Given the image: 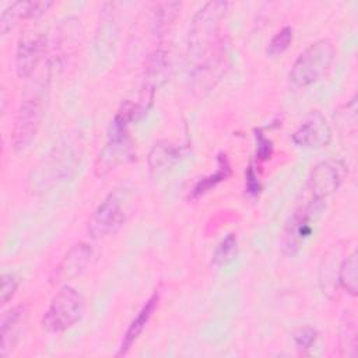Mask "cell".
<instances>
[{
  "label": "cell",
  "instance_id": "cell-1",
  "mask_svg": "<svg viewBox=\"0 0 358 358\" xmlns=\"http://www.w3.org/2000/svg\"><path fill=\"white\" fill-rule=\"evenodd\" d=\"M227 8V1H210L193 17L189 31V59L197 63L194 73L199 76L201 74V77L206 73H210L211 67L213 70H217L222 63V57L211 59L208 55L211 52L218 53L224 50L218 46V29Z\"/></svg>",
  "mask_w": 358,
  "mask_h": 358
},
{
  "label": "cell",
  "instance_id": "cell-2",
  "mask_svg": "<svg viewBox=\"0 0 358 358\" xmlns=\"http://www.w3.org/2000/svg\"><path fill=\"white\" fill-rule=\"evenodd\" d=\"M147 110L143 103L124 102L122 108L115 115L108 134V141L101 150L94 171L96 176H103L109 171L115 169L119 164L124 162L130 157V138H129V126L131 122L138 120Z\"/></svg>",
  "mask_w": 358,
  "mask_h": 358
},
{
  "label": "cell",
  "instance_id": "cell-3",
  "mask_svg": "<svg viewBox=\"0 0 358 358\" xmlns=\"http://www.w3.org/2000/svg\"><path fill=\"white\" fill-rule=\"evenodd\" d=\"M336 49L330 39H317L299 53L289 70V81L296 87H308L319 81L330 69Z\"/></svg>",
  "mask_w": 358,
  "mask_h": 358
},
{
  "label": "cell",
  "instance_id": "cell-4",
  "mask_svg": "<svg viewBox=\"0 0 358 358\" xmlns=\"http://www.w3.org/2000/svg\"><path fill=\"white\" fill-rule=\"evenodd\" d=\"M85 298L73 287H63L50 301L42 316V327L48 333H63L81 320Z\"/></svg>",
  "mask_w": 358,
  "mask_h": 358
},
{
  "label": "cell",
  "instance_id": "cell-5",
  "mask_svg": "<svg viewBox=\"0 0 358 358\" xmlns=\"http://www.w3.org/2000/svg\"><path fill=\"white\" fill-rule=\"evenodd\" d=\"M126 197L122 192H110L94 210L88 231L94 239H101L113 235L127 220V206Z\"/></svg>",
  "mask_w": 358,
  "mask_h": 358
},
{
  "label": "cell",
  "instance_id": "cell-6",
  "mask_svg": "<svg viewBox=\"0 0 358 358\" xmlns=\"http://www.w3.org/2000/svg\"><path fill=\"white\" fill-rule=\"evenodd\" d=\"M345 165L340 159H326L319 162L310 172L305 186V200L324 204V200L331 196L343 183Z\"/></svg>",
  "mask_w": 358,
  "mask_h": 358
},
{
  "label": "cell",
  "instance_id": "cell-7",
  "mask_svg": "<svg viewBox=\"0 0 358 358\" xmlns=\"http://www.w3.org/2000/svg\"><path fill=\"white\" fill-rule=\"evenodd\" d=\"M324 204L303 200L289 217L282 234V250L287 255H295L303 241L312 234V221L323 210Z\"/></svg>",
  "mask_w": 358,
  "mask_h": 358
},
{
  "label": "cell",
  "instance_id": "cell-8",
  "mask_svg": "<svg viewBox=\"0 0 358 358\" xmlns=\"http://www.w3.org/2000/svg\"><path fill=\"white\" fill-rule=\"evenodd\" d=\"M42 115L41 96L32 95L22 101L11 131V143L15 151L25 150L34 141L42 122Z\"/></svg>",
  "mask_w": 358,
  "mask_h": 358
},
{
  "label": "cell",
  "instance_id": "cell-9",
  "mask_svg": "<svg viewBox=\"0 0 358 358\" xmlns=\"http://www.w3.org/2000/svg\"><path fill=\"white\" fill-rule=\"evenodd\" d=\"M333 137L331 127L326 117L319 112H310L299 127L292 133L295 145L308 150H320L330 144Z\"/></svg>",
  "mask_w": 358,
  "mask_h": 358
},
{
  "label": "cell",
  "instance_id": "cell-10",
  "mask_svg": "<svg viewBox=\"0 0 358 358\" xmlns=\"http://www.w3.org/2000/svg\"><path fill=\"white\" fill-rule=\"evenodd\" d=\"M46 53V38L42 34H29L20 39L15 52V70L20 78L32 76Z\"/></svg>",
  "mask_w": 358,
  "mask_h": 358
},
{
  "label": "cell",
  "instance_id": "cell-11",
  "mask_svg": "<svg viewBox=\"0 0 358 358\" xmlns=\"http://www.w3.org/2000/svg\"><path fill=\"white\" fill-rule=\"evenodd\" d=\"M92 257V248L88 243H77L71 246L63 256L60 263L55 267L50 281L53 284H60L70 281L80 275L85 267L90 264Z\"/></svg>",
  "mask_w": 358,
  "mask_h": 358
},
{
  "label": "cell",
  "instance_id": "cell-12",
  "mask_svg": "<svg viewBox=\"0 0 358 358\" xmlns=\"http://www.w3.org/2000/svg\"><path fill=\"white\" fill-rule=\"evenodd\" d=\"M53 6L52 1H14L0 15V31L6 35L20 20L38 18Z\"/></svg>",
  "mask_w": 358,
  "mask_h": 358
},
{
  "label": "cell",
  "instance_id": "cell-13",
  "mask_svg": "<svg viewBox=\"0 0 358 358\" xmlns=\"http://www.w3.org/2000/svg\"><path fill=\"white\" fill-rule=\"evenodd\" d=\"M28 309L25 305H18L8 309L1 319V347L0 355L6 357L20 340V334L27 322Z\"/></svg>",
  "mask_w": 358,
  "mask_h": 358
},
{
  "label": "cell",
  "instance_id": "cell-14",
  "mask_svg": "<svg viewBox=\"0 0 358 358\" xmlns=\"http://www.w3.org/2000/svg\"><path fill=\"white\" fill-rule=\"evenodd\" d=\"M159 303V292L155 291L143 305V308L138 310L137 316L131 320V323L129 324L127 330L123 334L119 351H117V357L126 355L129 352V350L131 348V345L136 343V340L140 337V334L143 333V330L145 329L147 323L150 322L152 313L155 312V309L158 308Z\"/></svg>",
  "mask_w": 358,
  "mask_h": 358
},
{
  "label": "cell",
  "instance_id": "cell-15",
  "mask_svg": "<svg viewBox=\"0 0 358 358\" xmlns=\"http://www.w3.org/2000/svg\"><path fill=\"white\" fill-rule=\"evenodd\" d=\"M186 154V147L173 144L171 141H158L154 144L148 154V166L152 173H161L176 162H179Z\"/></svg>",
  "mask_w": 358,
  "mask_h": 358
},
{
  "label": "cell",
  "instance_id": "cell-16",
  "mask_svg": "<svg viewBox=\"0 0 358 358\" xmlns=\"http://www.w3.org/2000/svg\"><path fill=\"white\" fill-rule=\"evenodd\" d=\"M171 74V59L169 55L164 50H157L152 55H150L147 67H145V76H147V85L151 92L159 85H162L166 80H169Z\"/></svg>",
  "mask_w": 358,
  "mask_h": 358
},
{
  "label": "cell",
  "instance_id": "cell-17",
  "mask_svg": "<svg viewBox=\"0 0 358 358\" xmlns=\"http://www.w3.org/2000/svg\"><path fill=\"white\" fill-rule=\"evenodd\" d=\"M231 175H232L231 164H229L227 155L220 152L218 157H217V168H215L214 173H210V175L199 179L197 183L193 186L189 197L190 199H197V197L206 194L208 190L215 187L218 183L227 180Z\"/></svg>",
  "mask_w": 358,
  "mask_h": 358
},
{
  "label": "cell",
  "instance_id": "cell-18",
  "mask_svg": "<svg viewBox=\"0 0 358 358\" xmlns=\"http://www.w3.org/2000/svg\"><path fill=\"white\" fill-rule=\"evenodd\" d=\"M338 284L350 295L357 296L358 292V253L354 250L338 267Z\"/></svg>",
  "mask_w": 358,
  "mask_h": 358
},
{
  "label": "cell",
  "instance_id": "cell-19",
  "mask_svg": "<svg viewBox=\"0 0 358 358\" xmlns=\"http://www.w3.org/2000/svg\"><path fill=\"white\" fill-rule=\"evenodd\" d=\"M180 3L178 1H165L158 3L154 10L152 17V28L157 35H164L169 27L173 24L176 17L179 15Z\"/></svg>",
  "mask_w": 358,
  "mask_h": 358
},
{
  "label": "cell",
  "instance_id": "cell-20",
  "mask_svg": "<svg viewBox=\"0 0 358 358\" xmlns=\"http://www.w3.org/2000/svg\"><path fill=\"white\" fill-rule=\"evenodd\" d=\"M338 345L343 355L355 357L357 354V326L352 317L344 316L338 330Z\"/></svg>",
  "mask_w": 358,
  "mask_h": 358
},
{
  "label": "cell",
  "instance_id": "cell-21",
  "mask_svg": "<svg viewBox=\"0 0 358 358\" xmlns=\"http://www.w3.org/2000/svg\"><path fill=\"white\" fill-rule=\"evenodd\" d=\"M238 255V238L235 234H228L217 246L213 255L215 266H225L231 263Z\"/></svg>",
  "mask_w": 358,
  "mask_h": 358
},
{
  "label": "cell",
  "instance_id": "cell-22",
  "mask_svg": "<svg viewBox=\"0 0 358 358\" xmlns=\"http://www.w3.org/2000/svg\"><path fill=\"white\" fill-rule=\"evenodd\" d=\"M292 39H294V29L291 27L281 28L268 42L266 48V55L268 57H277L282 55L289 48Z\"/></svg>",
  "mask_w": 358,
  "mask_h": 358
},
{
  "label": "cell",
  "instance_id": "cell-23",
  "mask_svg": "<svg viewBox=\"0 0 358 358\" xmlns=\"http://www.w3.org/2000/svg\"><path fill=\"white\" fill-rule=\"evenodd\" d=\"M18 288V280L13 273H3L1 274V291H0V299L1 303L6 305L15 294Z\"/></svg>",
  "mask_w": 358,
  "mask_h": 358
},
{
  "label": "cell",
  "instance_id": "cell-24",
  "mask_svg": "<svg viewBox=\"0 0 358 358\" xmlns=\"http://www.w3.org/2000/svg\"><path fill=\"white\" fill-rule=\"evenodd\" d=\"M256 159L257 162L267 161L273 154V143L268 140L262 130H256Z\"/></svg>",
  "mask_w": 358,
  "mask_h": 358
},
{
  "label": "cell",
  "instance_id": "cell-25",
  "mask_svg": "<svg viewBox=\"0 0 358 358\" xmlns=\"http://www.w3.org/2000/svg\"><path fill=\"white\" fill-rule=\"evenodd\" d=\"M316 338H317V333L312 327H302L294 333V340L296 345L302 350L310 348L315 344Z\"/></svg>",
  "mask_w": 358,
  "mask_h": 358
},
{
  "label": "cell",
  "instance_id": "cell-26",
  "mask_svg": "<svg viewBox=\"0 0 358 358\" xmlns=\"http://www.w3.org/2000/svg\"><path fill=\"white\" fill-rule=\"evenodd\" d=\"M245 190L252 197H256L262 190V185L257 178V172L255 171L252 164L248 166L246 173H245Z\"/></svg>",
  "mask_w": 358,
  "mask_h": 358
}]
</instances>
